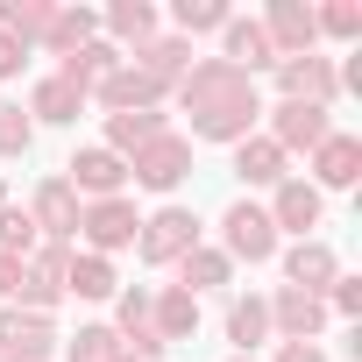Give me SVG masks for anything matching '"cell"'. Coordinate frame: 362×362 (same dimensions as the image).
Listing matches in <instances>:
<instances>
[{
  "instance_id": "1",
  "label": "cell",
  "mask_w": 362,
  "mask_h": 362,
  "mask_svg": "<svg viewBox=\"0 0 362 362\" xmlns=\"http://www.w3.org/2000/svg\"><path fill=\"white\" fill-rule=\"evenodd\" d=\"M170 93H177V107L192 114V135H199V142H228V149H235V142H249L256 121H263L256 78L235 71V64H221V57H199Z\"/></svg>"
},
{
  "instance_id": "2",
  "label": "cell",
  "mask_w": 362,
  "mask_h": 362,
  "mask_svg": "<svg viewBox=\"0 0 362 362\" xmlns=\"http://www.w3.org/2000/svg\"><path fill=\"white\" fill-rule=\"evenodd\" d=\"M199 249V214L192 206H156V214H142V235H135V256L142 263H156V270H177V256H192Z\"/></svg>"
},
{
  "instance_id": "3",
  "label": "cell",
  "mask_w": 362,
  "mask_h": 362,
  "mask_svg": "<svg viewBox=\"0 0 362 362\" xmlns=\"http://www.w3.org/2000/svg\"><path fill=\"white\" fill-rule=\"evenodd\" d=\"M185 177H192V135H156V142H142L135 156H128V185H142V192H177V185H185Z\"/></svg>"
},
{
  "instance_id": "4",
  "label": "cell",
  "mask_w": 362,
  "mask_h": 362,
  "mask_svg": "<svg viewBox=\"0 0 362 362\" xmlns=\"http://www.w3.org/2000/svg\"><path fill=\"white\" fill-rule=\"evenodd\" d=\"M78 235H86V256H121V249H135V235H142V214H135V199L121 192V199H86V214H78Z\"/></svg>"
},
{
  "instance_id": "5",
  "label": "cell",
  "mask_w": 362,
  "mask_h": 362,
  "mask_svg": "<svg viewBox=\"0 0 362 362\" xmlns=\"http://www.w3.org/2000/svg\"><path fill=\"white\" fill-rule=\"evenodd\" d=\"M277 228H270V214L256 206V199H235L228 214H221V256L228 263H277Z\"/></svg>"
},
{
  "instance_id": "6",
  "label": "cell",
  "mask_w": 362,
  "mask_h": 362,
  "mask_svg": "<svg viewBox=\"0 0 362 362\" xmlns=\"http://www.w3.org/2000/svg\"><path fill=\"white\" fill-rule=\"evenodd\" d=\"M277 100H313V107H334L341 100V64L305 50V57H277Z\"/></svg>"
},
{
  "instance_id": "7",
  "label": "cell",
  "mask_w": 362,
  "mask_h": 362,
  "mask_svg": "<svg viewBox=\"0 0 362 362\" xmlns=\"http://www.w3.org/2000/svg\"><path fill=\"white\" fill-rule=\"evenodd\" d=\"M93 100H100V114H135V107H163V100H170V86H163L156 71H142L135 57H121V64L93 86Z\"/></svg>"
},
{
  "instance_id": "8",
  "label": "cell",
  "mask_w": 362,
  "mask_h": 362,
  "mask_svg": "<svg viewBox=\"0 0 362 362\" xmlns=\"http://www.w3.org/2000/svg\"><path fill=\"white\" fill-rule=\"evenodd\" d=\"M270 114V142L291 156V149H320L327 135H334V121H327V107H313V100H277V107H263Z\"/></svg>"
},
{
  "instance_id": "9",
  "label": "cell",
  "mask_w": 362,
  "mask_h": 362,
  "mask_svg": "<svg viewBox=\"0 0 362 362\" xmlns=\"http://www.w3.org/2000/svg\"><path fill=\"white\" fill-rule=\"evenodd\" d=\"M149 298H156V291H142V284L114 291V334H121V355H135V362H156V355H163V334H156V320H149Z\"/></svg>"
},
{
  "instance_id": "10",
  "label": "cell",
  "mask_w": 362,
  "mask_h": 362,
  "mask_svg": "<svg viewBox=\"0 0 362 362\" xmlns=\"http://www.w3.org/2000/svg\"><path fill=\"white\" fill-rule=\"evenodd\" d=\"M57 177H64L78 199H121V192H128V163H121L114 149H100V142H93V149H78Z\"/></svg>"
},
{
  "instance_id": "11",
  "label": "cell",
  "mask_w": 362,
  "mask_h": 362,
  "mask_svg": "<svg viewBox=\"0 0 362 362\" xmlns=\"http://www.w3.org/2000/svg\"><path fill=\"white\" fill-rule=\"evenodd\" d=\"M57 355V320L8 305L0 313V362H50Z\"/></svg>"
},
{
  "instance_id": "12",
  "label": "cell",
  "mask_w": 362,
  "mask_h": 362,
  "mask_svg": "<svg viewBox=\"0 0 362 362\" xmlns=\"http://www.w3.org/2000/svg\"><path fill=\"white\" fill-rule=\"evenodd\" d=\"M78 214H86V199L64 185V177H43L36 199H29V221H36L43 242H78Z\"/></svg>"
},
{
  "instance_id": "13",
  "label": "cell",
  "mask_w": 362,
  "mask_h": 362,
  "mask_svg": "<svg viewBox=\"0 0 362 362\" xmlns=\"http://www.w3.org/2000/svg\"><path fill=\"white\" fill-rule=\"evenodd\" d=\"M263 214H270V228H277V242H284V235H291V242H305V235L320 228V214H327V199H320V192L305 185V177H284V185L270 192V206H263Z\"/></svg>"
},
{
  "instance_id": "14",
  "label": "cell",
  "mask_w": 362,
  "mask_h": 362,
  "mask_svg": "<svg viewBox=\"0 0 362 362\" xmlns=\"http://www.w3.org/2000/svg\"><path fill=\"white\" fill-rule=\"evenodd\" d=\"M263 305H270V334L277 341H320V327H327V298H313V291L277 284Z\"/></svg>"
},
{
  "instance_id": "15",
  "label": "cell",
  "mask_w": 362,
  "mask_h": 362,
  "mask_svg": "<svg viewBox=\"0 0 362 362\" xmlns=\"http://www.w3.org/2000/svg\"><path fill=\"white\" fill-rule=\"evenodd\" d=\"M256 22H263V36H270L277 57H305V50H320V22H313L305 0H270V15H256Z\"/></svg>"
},
{
  "instance_id": "16",
  "label": "cell",
  "mask_w": 362,
  "mask_h": 362,
  "mask_svg": "<svg viewBox=\"0 0 362 362\" xmlns=\"http://www.w3.org/2000/svg\"><path fill=\"white\" fill-rule=\"evenodd\" d=\"M277 263H284V284H291V291H313V298H320V291L341 277V256H334L320 235H305V242L277 249Z\"/></svg>"
},
{
  "instance_id": "17",
  "label": "cell",
  "mask_w": 362,
  "mask_h": 362,
  "mask_svg": "<svg viewBox=\"0 0 362 362\" xmlns=\"http://www.w3.org/2000/svg\"><path fill=\"white\" fill-rule=\"evenodd\" d=\"M355 177H362V142L334 128V135H327V142L313 149V177H305V185H313V192L327 199V192H348Z\"/></svg>"
},
{
  "instance_id": "18",
  "label": "cell",
  "mask_w": 362,
  "mask_h": 362,
  "mask_svg": "<svg viewBox=\"0 0 362 362\" xmlns=\"http://www.w3.org/2000/svg\"><path fill=\"white\" fill-rule=\"evenodd\" d=\"M221 64H235V71H277V50H270V36H263V22L256 15H228V29H221Z\"/></svg>"
},
{
  "instance_id": "19",
  "label": "cell",
  "mask_w": 362,
  "mask_h": 362,
  "mask_svg": "<svg viewBox=\"0 0 362 362\" xmlns=\"http://www.w3.org/2000/svg\"><path fill=\"white\" fill-rule=\"evenodd\" d=\"M235 177H242V185H263V192H277L284 177H291V156H284L270 135H249V142H235Z\"/></svg>"
},
{
  "instance_id": "20",
  "label": "cell",
  "mask_w": 362,
  "mask_h": 362,
  "mask_svg": "<svg viewBox=\"0 0 362 362\" xmlns=\"http://www.w3.org/2000/svg\"><path fill=\"white\" fill-rule=\"evenodd\" d=\"M156 135H170V121H163V107H135V114H107V142L100 149H114L121 163L142 149V142H156Z\"/></svg>"
},
{
  "instance_id": "21",
  "label": "cell",
  "mask_w": 362,
  "mask_h": 362,
  "mask_svg": "<svg viewBox=\"0 0 362 362\" xmlns=\"http://www.w3.org/2000/svg\"><path fill=\"white\" fill-rule=\"evenodd\" d=\"M22 114H29V121H43V128H71V121L86 114V93H78V86H64V78L50 71V78L29 93V107H22Z\"/></svg>"
},
{
  "instance_id": "22",
  "label": "cell",
  "mask_w": 362,
  "mask_h": 362,
  "mask_svg": "<svg viewBox=\"0 0 362 362\" xmlns=\"http://www.w3.org/2000/svg\"><path fill=\"white\" fill-rule=\"evenodd\" d=\"M149 320H156L163 348H170V341H192V334H199V298H192V291H177V284H163V291L149 298Z\"/></svg>"
},
{
  "instance_id": "23",
  "label": "cell",
  "mask_w": 362,
  "mask_h": 362,
  "mask_svg": "<svg viewBox=\"0 0 362 362\" xmlns=\"http://www.w3.org/2000/svg\"><path fill=\"white\" fill-rule=\"evenodd\" d=\"M93 36H100V15H93V8H50V29H43V50L71 57V50H86Z\"/></svg>"
},
{
  "instance_id": "24",
  "label": "cell",
  "mask_w": 362,
  "mask_h": 362,
  "mask_svg": "<svg viewBox=\"0 0 362 362\" xmlns=\"http://www.w3.org/2000/svg\"><path fill=\"white\" fill-rule=\"evenodd\" d=\"M114 64H121V50H114V43H100V36H93V43H86V50H71V57H64V64H57V78H64V86H78V93H86V100H93V86H100V78H107V71H114Z\"/></svg>"
},
{
  "instance_id": "25",
  "label": "cell",
  "mask_w": 362,
  "mask_h": 362,
  "mask_svg": "<svg viewBox=\"0 0 362 362\" xmlns=\"http://www.w3.org/2000/svg\"><path fill=\"white\" fill-rule=\"evenodd\" d=\"M114 291H121L114 263H107V256H86V249H71V270H64V298H114Z\"/></svg>"
},
{
  "instance_id": "26",
  "label": "cell",
  "mask_w": 362,
  "mask_h": 362,
  "mask_svg": "<svg viewBox=\"0 0 362 362\" xmlns=\"http://www.w3.org/2000/svg\"><path fill=\"white\" fill-rule=\"evenodd\" d=\"M228 277H235V263H228L221 249H206V242H199L192 256H177V291H192V298H199V291H221Z\"/></svg>"
},
{
  "instance_id": "27",
  "label": "cell",
  "mask_w": 362,
  "mask_h": 362,
  "mask_svg": "<svg viewBox=\"0 0 362 362\" xmlns=\"http://www.w3.org/2000/svg\"><path fill=\"white\" fill-rule=\"evenodd\" d=\"M228 341H235V355H256V348L270 341V305H263L256 291L228 305Z\"/></svg>"
},
{
  "instance_id": "28",
  "label": "cell",
  "mask_w": 362,
  "mask_h": 362,
  "mask_svg": "<svg viewBox=\"0 0 362 362\" xmlns=\"http://www.w3.org/2000/svg\"><path fill=\"white\" fill-rule=\"evenodd\" d=\"M135 64H142V71H156L163 86H177V78L192 71V43H185V36H149V43L135 50Z\"/></svg>"
},
{
  "instance_id": "29",
  "label": "cell",
  "mask_w": 362,
  "mask_h": 362,
  "mask_svg": "<svg viewBox=\"0 0 362 362\" xmlns=\"http://www.w3.org/2000/svg\"><path fill=\"white\" fill-rule=\"evenodd\" d=\"M100 22H107L114 50H121V43H135V50H142V43L156 36V8H149V0H114V8H107Z\"/></svg>"
},
{
  "instance_id": "30",
  "label": "cell",
  "mask_w": 362,
  "mask_h": 362,
  "mask_svg": "<svg viewBox=\"0 0 362 362\" xmlns=\"http://www.w3.org/2000/svg\"><path fill=\"white\" fill-rule=\"evenodd\" d=\"M43 29H50V0H0V36H15L29 50L43 43Z\"/></svg>"
},
{
  "instance_id": "31",
  "label": "cell",
  "mask_w": 362,
  "mask_h": 362,
  "mask_svg": "<svg viewBox=\"0 0 362 362\" xmlns=\"http://www.w3.org/2000/svg\"><path fill=\"white\" fill-rule=\"evenodd\" d=\"M36 221H29V206H0V256H15V263H29L36 256Z\"/></svg>"
},
{
  "instance_id": "32",
  "label": "cell",
  "mask_w": 362,
  "mask_h": 362,
  "mask_svg": "<svg viewBox=\"0 0 362 362\" xmlns=\"http://www.w3.org/2000/svg\"><path fill=\"white\" fill-rule=\"evenodd\" d=\"M114 355H121V334H114V327H100V320H93V327H78V334L64 341V362H114Z\"/></svg>"
},
{
  "instance_id": "33",
  "label": "cell",
  "mask_w": 362,
  "mask_h": 362,
  "mask_svg": "<svg viewBox=\"0 0 362 362\" xmlns=\"http://www.w3.org/2000/svg\"><path fill=\"white\" fill-rule=\"evenodd\" d=\"M313 22L334 43H362V0H327V8H313Z\"/></svg>"
},
{
  "instance_id": "34",
  "label": "cell",
  "mask_w": 362,
  "mask_h": 362,
  "mask_svg": "<svg viewBox=\"0 0 362 362\" xmlns=\"http://www.w3.org/2000/svg\"><path fill=\"white\" fill-rule=\"evenodd\" d=\"M228 15L235 8H221V0H177V8H170V22H177V36H199V29H228Z\"/></svg>"
},
{
  "instance_id": "35",
  "label": "cell",
  "mask_w": 362,
  "mask_h": 362,
  "mask_svg": "<svg viewBox=\"0 0 362 362\" xmlns=\"http://www.w3.org/2000/svg\"><path fill=\"white\" fill-rule=\"evenodd\" d=\"M36 284H50V291H64V270H71V242H36V256L22 263Z\"/></svg>"
},
{
  "instance_id": "36",
  "label": "cell",
  "mask_w": 362,
  "mask_h": 362,
  "mask_svg": "<svg viewBox=\"0 0 362 362\" xmlns=\"http://www.w3.org/2000/svg\"><path fill=\"white\" fill-rule=\"evenodd\" d=\"M36 142V121L22 114V100H0V156H29Z\"/></svg>"
},
{
  "instance_id": "37",
  "label": "cell",
  "mask_w": 362,
  "mask_h": 362,
  "mask_svg": "<svg viewBox=\"0 0 362 362\" xmlns=\"http://www.w3.org/2000/svg\"><path fill=\"white\" fill-rule=\"evenodd\" d=\"M320 298H327V313H341V320H355V313H362V277H348V270H341V277H334V284H327Z\"/></svg>"
},
{
  "instance_id": "38",
  "label": "cell",
  "mask_w": 362,
  "mask_h": 362,
  "mask_svg": "<svg viewBox=\"0 0 362 362\" xmlns=\"http://www.w3.org/2000/svg\"><path fill=\"white\" fill-rule=\"evenodd\" d=\"M277 362H327L320 341H277Z\"/></svg>"
},
{
  "instance_id": "39",
  "label": "cell",
  "mask_w": 362,
  "mask_h": 362,
  "mask_svg": "<svg viewBox=\"0 0 362 362\" xmlns=\"http://www.w3.org/2000/svg\"><path fill=\"white\" fill-rule=\"evenodd\" d=\"M22 64H29V50H22V43H15V36H0V78H15V71H22Z\"/></svg>"
},
{
  "instance_id": "40",
  "label": "cell",
  "mask_w": 362,
  "mask_h": 362,
  "mask_svg": "<svg viewBox=\"0 0 362 362\" xmlns=\"http://www.w3.org/2000/svg\"><path fill=\"white\" fill-rule=\"evenodd\" d=\"M15 291H22V263H15V256H0V305H8Z\"/></svg>"
},
{
  "instance_id": "41",
  "label": "cell",
  "mask_w": 362,
  "mask_h": 362,
  "mask_svg": "<svg viewBox=\"0 0 362 362\" xmlns=\"http://www.w3.org/2000/svg\"><path fill=\"white\" fill-rule=\"evenodd\" d=\"M114 362H135V355H114Z\"/></svg>"
},
{
  "instance_id": "42",
  "label": "cell",
  "mask_w": 362,
  "mask_h": 362,
  "mask_svg": "<svg viewBox=\"0 0 362 362\" xmlns=\"http://www.w3.org/2000/svg\"><path fill=\"white\" fill-rule=\"evenodd\" d=\"M235 362H256V355H235Z\"/></svg>"
},
{
  "instance_id": "43",
  "label": "cell",
  "mask_w": 362,
  "mask_h": 362,
  "mask_svg": "<svg viewBox=\"0 0 362 362\" xmlns=\"http://www.w3.org/2000/svg\"><path fill=\"white\" fill-rule=\"evenodd\" d=\"M0 206H8V199H0Z\"/></svg>"
}]
</instances>
